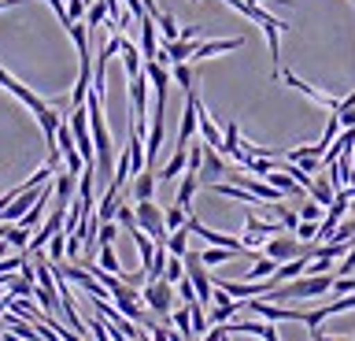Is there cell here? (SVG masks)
<instances>
[{"label":"cell","mask_w":355,"mask_h":341,"mask_svg":"<svg viewBox=\"0 0 355 341\" xmlns=\"http://www.w3.org/2000/svg\"><path fill=\"white\" fill-rule=\"evenodd\" d=\"M89 101V134H93V149H96V178H107L115 174V141H111V130H107V119H104V97L96 90L85 97Z\"/></svg>","instance_id":"1"},{"label":"cell","mask_w":355,"mask_h":341,"mask_svg":"<svg viewBox=\"0 0 355 341\" xmlns=\"http://www.w3.org/2000/svg\"><path fill=\"white\" fill-rule=\"evenodd\" d=\"M226 8H233V12H241V15H248L255 26H263V34H266V45H270V60H274V74L282 71V38L285 30H293L288 23H282V19H274L270 12H263L259 4H252V0H222Z\"/></svg>","instance_id":"2"},{"label":"cell","mask_w":355,"mask_h":341,"mask_svg":"<svg viewBox=\"0 0 355 341\" xmlns=\"http://www.w3.org/2000/svg\"><path fill=\"white\" fill-rule=\"evenodd\" d=\"M141 301L148 312L155 315H171L174 312V282L166 278H152L148 285H141Z\"/></svg>","instance_id":"3"},{"label":"cell","mask_w":355,"mask_h":341,"mask_svg":"<svg viewBox=\"0 0 355 341\" xmlns=\"http://www.w3.org/2000/svg\"><path fill=\"white\" fill-rule=\"evenodd\" d=\"M133 212H137V226L148 230L152 241H166V234H171V230H166V212L155 204V197H152V201H137V204H133Z\"/></svg>","instance_id":"4"},{"label":"cell","mask_w":355,"mask_h":341,"mask_svg":"<svg viewBox=\"0 0 355 341\" xmlns=\"http://www.w3.org/2000/svg\"><path fill=\"white\" fill-rule=\"evenodd\" d=\"M266 256L277 260V263H285V260H293V256H315V245H304L300 238H282V234H274V238H266Z\"/></svg>","instance_id":"5"},{"label":"cell","mask_w":355,"mask_h":341,"mask_svg":"<svg viewBox=\"0 0 355 341\" xmlns=\"http://www.w3.org/2000/svg\"><path fill=\"white\" fill-rule=\"evenodd\" d=\"M277 230H285L282 226V219L277 223H270V219H259V215H248L244 219V249H259V245H266V238H274Z\"/></svg>","instance_id":"6"},{"label":"cell","mask_w":355,"mask_h":341,"mask_svg":"<svg viewBox=\"0 0 355 341\" xmlns=\"http://www.w3.org/2000/svg\"><path fill=\"white\" fill-rule=\"evenodd\" d=\"M130 112H133V126L144 130V119H148V74H137L130 78Z\"/></svg>","instance_id":"7"},{"label":"cell","mask_w":355,"mask_h":341,"mask_svg":"<svg viewBox=\"0 0 355 341\" xmlns=\"http://www.w3.org/2000/svg\"><path fill=\"white\" fill-rule=\"evenodd\" d=\"M277 78H282L285 85H293V90H300V93H304V97H311V101H315V104H322V108H329V112H337V108H340V101H337V97H329V93H322V90H315V85H311V82H304V78H296V74L293 71H277Z\"/></svg>","instance_id":"8"},{"label":"cell","mask_w":355,"mask_h":341,"mask_svg":"<svg viewBox=\"0 0 355 341\" xmlns=\"http://www.w3.org/2000/svg\"><path fill=\"white\" fill-rule=\"evenodd\" d=\"M226 160H222V152L218 149H211L204 145V163H200V185H215L222 182V174H226Z\"/></svg>","instance_id":"9"},{"label":"cell","mask_w":355,"mask_h":341,"mask_svg":"<svg viewBox=\"0 0 355 341\" xmlns=\"http://www.w3.org/2000/svg\"><path fill=\"white\" fill-rule=\"evenodd\" d=\"M196 108H200V97L196 90L185 93V115H182V130H178V149H189V141L196 134Z\"/></svg>","instance_id":"10"},{"label":"cell","mask_w":355,"mask_h":341,"mask_svg":"<svg viewBox=\"0 0 355 341\" xmlns=\"http://www.w3.org/2000/svg\"><path fill=\"white\" fill-rule=\"evenodd\" d=\"M122 190H126V182H119V178L107 182V193L96 201V219H100V223H104V219H115L119 204H122Z\"/></svg>","instance_id":"11"},{"label":"cell","mask_w":355,"mask_h":341,"mask_svg":"<svg viewBox=\"0 0 355 341\" xmlns=\"http://www.w3.org/2000/svg\"><path fill=\"white\" fill-rule=\"evenodd\" d=\"M155 182H159V178H155L152 167L137 171V174H133V185H130V201L133 204H137V201H152V197H155Z\"/></svg>","instance_id":"12"},{"label":"cell","mask_w":355,"mask_h":341,"mask_svg":"<svg viewBox=\"0 0 355 341\" xmlns=\"http://www.w3.org/2000/svg\"><path fill=\"white\" fill-rule=\"evenodd\" d=\"M233 49H244V38H222V41H196V52H193V60H207V56H218V52H233Z\"/></svg>","instance_id":"13"},{"label":"cell","mask_w":355,"mask_h":341,"mask_svg":"<svg viewBox=\"0 0 355 341\" xmlns=\"http://www.w3.org/2000/svg\"><path fill=\"white\" fill-rule=\"evenodd\" d=\"M196 190H200V174L185 167V171H182V182H178V193H174V204L189 212V208H193V197H196Z\"/></svg>","instance_id":"14"},{"label":"cell","mask_w":355,"mask_h":341,"mask_svg":"<svg viewBox=\"0 0 355 341\" xmlns=\"http://www.w3.org/2000/svg\"><path fill=\"white\" fill-rule=\"evenodd\" d=\"M163 52H166V60H171V63H185V60H193V52H196V38L178 34V41H166Z\"/></svg>","instance_id":"15"},{"label":"cell","mask_w":355,"mask_h":341,"mask_svg":"<svg viewBox=\"0 0 355 341\" xmlns=\"http://www.w3.org/2000/svg\"><path fill=\"white\" fill-rule=\"evenodd\" d=\"M119 52H122V67H126V78H137V74L144 71V56L137 45H130L126 38L119 41Z\"/></svg>","instance_id":"16"},{"label":"cell","mask_w":355,"mask_h":341,"mask_svg":"<svg viewBox=\"0 0 355 341\" xmlns=\"http://www.w3.org/2000/svg\"><path fill=\"white\" fill-rule=\"evenodd\" d=\"M307 197H311V201H318L322 208H329V204H333V197H337V190H333V185L322 178V174H315V182H311Z\"/></svg>","instance_id":"17"},{"label":"cell","mask_w":355,"mask_h":341,"mask_svg":"<svg viewBox=\"0 0 355 341\" xmlns=\"http://www.w3.org/2000/svg\"><path fill=\"white\" fill-rule=\"evenodd\" d=\"M82 67H78V82H74V93H71V108L78 104H85V97H89V60H78Z\"/></svg>","instance_id":"18"},{"label":"cell","mask_w":355,"mask_h":341,"mask_svg":"<svg viewBox=\"0 0 355 341\" xmlns=\"http://www.w3.org/2000/svg\"><path fill=\"white\" fill-rule=\"evenodd\" d=\"M241 252H233V249H222V245H211L200 252V260H204V267H218V263H226V260H237Z\"/></svg>","instance_id":"19"},{"label":"cell","mask_w":355,"mask_h":341,"mask_svg":"<svg viewBox=\"0 0 355 341\" xmlns=\"http://www.w3.org/2000/svg\"><path fill=\"white\" fill-rule=\"evenodd\" d=\"M189 226H178V230H171V234H166V252H171V256H185L189 252Z\"/></svg>","instance_id":"20"},{"label":"cell","mask_w":355,"mask_h":341,"mask_svg":"<svg viewBox=\"0 0 355 341\" xmlns=\"http://www.w3.org/2000/svg\"><path fill=\"white\" fill-rule=\"evenodd\" d=\"M171 78L178 82V85H182V90L189 93V90H193V85H196V67H193V63H174V74H171Z\"/></svg>","instance_id":"21"},{"label":"cell","mask_w":355,"mask_h":341,"mask_svg":"<svg viewBox=\"0 0 355 341\" xmlns=\"http://www.w3.org/2000/svg\"><path fill=\"white\" fill-rule=\"evenodd\" d=\"M67 260V230H55L49 241V263H63Z\"/></svg>","instance_id":"22"},{"label":"cell","mask_w":355,"mask_h":341,"mask_svg":"<svg viewBox=\"0 0 355 341\" xmlns=\"http://www.w3.org/2000/svg\"><path fill=\"white\" fill-rule=\"evenodd\" d=\"M163 278L166 282H182L185 278V256H171V260H166V267H163Z\"/></svg>","instance_id":"23"},{"label":"cell","mask_w":355,"mask_h":341,"mask_svg":"<svg viewBox=\"0 0 355 341\" xmlns=\"http://www.w3.org/2000/svg\"><path fill=\"white\" fill-rule=\"evenodd\" d=\"M155 26H159V34H163L166 41H178V34H182V30H178V23H174V15H171V12H159V15H155Z\"/></svg>","instance_id":"24"},{"label":"cell","mask_w":355,"mask_h":341,"mask_svg":"<svg viewBox=\"0 0 355 341\" xmlns=\"http://www.w3.org/2000/svg\"><path fill=\"white\" fill-rule=\"evenodd\" d=\"M107 19V4L104 0H96V4H89V12H85V26H89V34H93V30L100 26Z\"/></svg>","instance_id":"25"},{"label":"cell","mask_w":355,"mask_h":341,"mask_svg":"<svg viewBox=\"0 0 355 341\" xmlns=\"http://www.w3.org/2000/svg\"><path fill=\"white\" fill-rule=\"evenodd\" d=\"M189 315H193V334H196V338H204V334H207V315H204V304L193 301V304H189Z\"/></svg>","instance_id":"26"},{"label":"cell","mask_w":355,"mask_h":341,"mask_svg":"<svg viewBox=\"0 0 355 341\" xmlns=\"http://www.w3.org/2000/svg\"><path fill=\"white\" fill-rule=\"evenodd\" d=\"M115 223H119V226H126V230H137V212H133V201H130V204H126V201L119 204Z\"/></svg>","instance_id":"27"},{"label":"cell","mask_w":355,"mask_h":341,"mask_svg":"<svg viewBox=\"0 0 355 341\" xmlns=\"http://www.w3.org/2000/svg\"><path fill=\"white\" fill-rule=\"evenodd\" d=\"M115 238H119V223L115 219H104V223L96 226V241L100 245H115Z\"/></svg>","instance_id":"28"},{"label":"cell","mask_w":355,"mask_h":341,"mask_svg":"<svg viewBox=\"0 0 355 341\" xmlns=\"http://www.w3.org/2000/svg\"><path fill=\"white\" fill-rule=\"evenodd\" d=\"M174 326H178V334H182V338H196L193 334V315H189V304L174 312Z\"/></svg>","instance_id":"29"},{"label":"cell","mask_w":355,"mask_h":341,"mask_svg":"<svg viewBox=\"0 0 355 341\" xmlns=\"http://www.w3.org/2000/svg\"><path fill=\"white\" fill-rule=\"evenodd\" d=\"M293 234H296L300 241H318V223H315V219H300Z\"/></svg>","instance_id":"30"},{"label":"cell","mask_w":355,"mask_h":341,"mask_svg":"<svg viewBox=\"0 0 355 341\" xmlns=\"http://www.w3.org/2000/svg\"><path fill=\"white\" fill-rule=\"evenodd\" d=\"M300 219H315V223H322V204L304 197V201H300Z\"/></svg>","instance_id":"31"},{"label":"cell","mask_w":355,"mask_h":341,"mask_svg":"<svg viewBox=\"0 0 355 341\" xmlns=\"http://www.w3.org/2000/svg\"><path fill=\"white\" fill-rule=\"evenodd\" d=\"M185 219H189V212H185V208H178V204H171V208H166V230H178V226H185Z\"/></svg>","instance_id":"32"},{"label":"cell","mask_w":355,"mask_h":341,"mask_svg":"<svg viewBox=\"0 0 355 341\" xmlns=\"http://www.w3.org/2000/svg\"><path fill=\"white\" fill-rule=\"evenodd\" d=\"M178 297H182L185 304H193V301H196V290H193V282H189V274H185L182 282H178Z\"/></svg>","instance_id":"33"},{"label":"cell","mask_w":355,"mask_h":341,"mask_svg":"<svg viewBox=\"0 0 355 341\" xmlns=\"http://www.w3.org/2000/svg\"><path fill=\"white\" fill-rule=\"evenodd\" d=\"M322 338H326V334H322V330H311V341H322Z\"/></svg>","instance_id":"34"},{"label":"cell","mask_w":355,"mask_h":341,"mask_svg":"<svg viewBox=\"0 0 355 341\" xmlns=\"http://www.w3.org/2000/svg\"><path fill=\"white\" fill-rule=\"evenodd\" d=\"M322 341H355V338H322Z\"/></svg>","instance_id":"35"},{"label":"cell","mask_w":355,"mask_h":341,"mask_svg":"<svg viewBox=\"0 0 355 341\" xmlns=\"http://www.w3.org/2000/svg\"><path fill=\"white\" fill-rule=\"evenodd\" d=\"M182 341H196V338H182Z\"/></svg>","instance_id":"36"}]
</instances>
